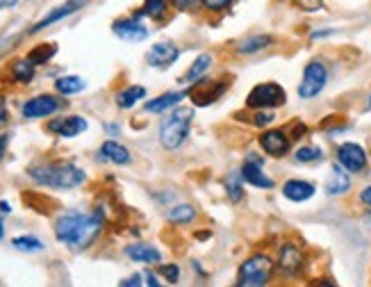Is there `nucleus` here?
<instances>
[{"instance_id":"4","label":"nucleus","mask_w":371,"mask_h":287,"mask_svg":"<svg viewBox=\"0 0 371 287\" xmlns=\"http://www.w3.org/2000/svg\"><path fill=\"white\" fill-rule=\"evenodd\" d=\"M273 271V262L266 255H253L239 267L237 274V285L239 287H262L269 283Z\"/></svg>"},{"instance_id":"39","label":"nucleus","mask_w":371,"mask_h":287,"mask_svg":"<svg viewBox=\"0 0 371 287\" xmlns=\"http://www.w3.org/2000/svg\"><path fill=\"white\" fill-rule=\"evenodd\" d=\"M19 0H0V10H10V7L17 5Z\"/></svg>"},{"instance_id":"35","label":"nucleus","mask_w":371,"mask_h":287,"mask_svg":"<svg viewBox=\"0 0 371 287\" xmlns=\"http://www.w3.org/2000/svg\"><path fill=\"white\" fill-rule=\"evenodd\" d=\"M7 123V105H5V98L0 96V126Z\"/></svg>"},{"instance_id":"24","label":"nucleus","mask_w":371,"mask_h":287,"mask_svg":"<svg viewBox=\"0 0 371 287\" xmlns=\"http://www.w3.org/2000/svg\"><path fill=\"white\" fill-rule=\"evenodd\" d=\"M55 53H57V46H55V44H42V46H37V48L30 50L28 59L33 62L35 66L37 64H46V62L55 57Z\"/></svg>"},{"instance_id":"41","label":"nucleus","mask_w":371,"mask_h":287,"mask_svg":"<svg viewBox=\"0 0 371 287\" xmlns=\"http://www.w3.org/2000/svg\"><path fill=\"white\" fill-rule=\"evenodd\" d=\"M0 210H3V212H12V207H10V203H5V201H3V203H0Z\"/></svg>"},{"instance_id":"25","label":"nucleus","mask_w":371,"mask_h":287,"mask_svg":"<svg viewBox=\"0 0 371 287\" xmlns=\"http://www.w3.org/2000/svg\"><path fill=\"white\" fill-rule=\"evenodd\" d=\"M12 246L17 251H26V253H35V251H44V242L39 237L33 235H21L12 239Z\"/></svg>"},{"instance_id":"34","label":"nucleus","mask_w":371,"mask_h":287,"mask_svg":"<svg viewBox=\"0 0 371 287\" xmlns=\"http://www.w3.org/2000/svg\"><path fill=\"white\" fill-rule=\"evenodd\" d=\"M271 121H273L271 112H260V114H255V119H253L255 126H266V123H271Z\"/></svg>"},{"instance_id":"19","label":"nucleus","mask_w":371,"mask_h":287,"mask_svg":"<svg viewBox=\"0 0 371 287\" xmlns=\"http://www.w3.org/2000/svg\"><path fill=\"white\" fill-rule=\"evenodd\" d=\"M187 96V91H169V94H162L160 98H153L146 103V112H153V114H160L169 107H176L180 100Z\"/></svg>"},{"instance_id":"2","label":"nucleus","mask_w":371,"mask_h":287,"mask_svg":"<svg viewBox=\"0 0 371 287\" xmlns=\"http://www.w3.org/2000/svg\"><path fill=\"white\" fill-rule=\"evenodd\" d=\"M28 176L37 185L51 189H73L80 187L87 180L82 169H78L71 162H46V165H35L28 169Z\"/></svg>"},{"instance_id":"43","label":"nucleus","mask_w":371,"mask_h":287,"mask_svg":"<svg viewBox=\"0 0 371 287\" xmlns=\"http://www.w3.org/2000/svg\"><path fill=\"white\" fill-rule=\"evenodd\" d=\"M369 107H371V98H369Z\"/></svg>"},{"instance_id":"3","label":"nucleus","mask_w":371,"mask_h":287,"mask_svg":"<svg viewBox=\"0 0 371 287\" xmlns=\"http://www.w3.org/2000/svg\"><path fill=\"white\" fill-rule=\"evenodd\" d=\"M194 121V107H178L160 126V142L167 151H176L183 146Z\"/></svg>"},{"instance_id":"14","label":"nucleus","mask_w":371,"mask_h":287,"mask_svg":"<svg viewBox=\"0 0 371 287\" xmlns=\"http://www.w3.org/2000/svg\"><path fill=\"white\" fill-rule=\"evenodd\" d=\"M260 146L273 158H282L289 151V139L282 130H266L264 135H260Z\"/></svg>"},{"instance_id":"6","label":"nucleus","mask_w":371,"mask_h":287,"mask_svg":"<svg viewBox=\"0 0 371 287\" xmlns=\"http://www.w3.org/2000/svg\"><path fill=\"white\" fill-rule=\"evenodd\" d=\"M326 80H328V71L321 62H310L305 66V73H303V82L298 84V96L301 98H314L319 91L326 87Z\"/></svg>"},{"instance_id":"13","label":"nucleus","mask_w":371,"mask_h":287,"mask_svg":"<svg viewBox=\"0 0 371 287\" xmlns=\"http://www.w3.org/2000/svg\"><path fill=\"white\" fill-rule=\"evenodd\" d=\"M278 267L282 274H287V276H296L298 271H301L303 267V253L298 246L294 244H285L280 249V255H278Z\"/></svg>"},{"instance_id":"32","label":"nucleus","mask_w":371,"mask_h":287,"mask_svg":"<svg viewBox=\"0 0 371 287\" xmlns=\"http://www.w3.org/2000/svg\"><path fill=\"white\" fill-rule=\"evenodd\" d=\"M173 7H178V10H183V12H189V10H196L203 0H171Z\"/></svg>"},{"instance_id":"38","label":"nucleus","mask_w":371,"mask_h":287,"mask_svg":"<svg viewBox=\"0 0 371 287\" xmlns=\"http://www.w3.org/2000/svg\"><path fill=\"white\" fill-rule=\"evenodd\" d=\"M360 198H362V203L371 205V187H367L365 192H362V194H360Z\"/></svg>"},{"instance_id":"18","label":"nucleus","mask_w":371,"mask_h":287,"mask_svg":"<svg viewBox=\"0 0 371 287\" xmlns=\"http://www.w3.org/2000/svg\"><path fill=\"white\" fill-rule=\"evenodd\" d=\"M282 194H285L289 201L301 203V201H307L314 196V185L307 180H287L285 187H282Z\"/></svg>"},{"instance_id":"33","label":"nucleus","mask_w":371,"mask_h":287,"mask_svg":"<svg viewBox=\"0 0 371 287\" xmlns=\"http://www.w3.org/2000/svg\"><path fill=\"white\" fill-rule=\"evenodd\" d=\"M230 3H233V0H203V7L219 12V10H226V7L230 5Z\"/></svg>"},{"instance_id":"1","label":"nucleus","mask_w":371,"mask_h":287,"mask_svg":"<svg viewBox=\"0 0 371 287\" xmlns=\"http://www.w3.org/2000/svg\"><path fill=\"white\" fill-rule=\"evenodd\" d=\"M102 221L98 214L87 212H64L55 221V237L62 244H66L71 251H84L93 244V239L100 235Z\"/></svg>"},{"instance_id":"9","label":"nucleus","mask_w":371,"mask_h":287,"mask_svg":"<svg viewBox=\"0 0 371 287\" xmlns=\"http://www.w3.org/2000/svg\"><path fill=\"white\" fill-rule=\"evenodd\" d=\"M48 130L57 137H78L87 130V119L84 116L71 114V116H57L48 123Z\"/></svg>"},{"instance_id":"16","label":"nucleus","mask_w":371,"mask_h":287,"mask_svg":"<svg viewBox=\"0 0 371 287\" xmlns=\"http://www.w3.org/2000/svg\"><path fill=\"white\" fill-rule=\"evenodd\" d=\"M125 255L135 262H144V265H155V262L162 260L160 251L155 249L151 244H130L125 246Z\"/></svg>"},{"instance_id":"17","label":"nucleus","mask_w":371,"mask_h":287,"mask_svg":"<svg viewBox=\"0 0 371 287\" xmlns=\"http://www.w3.org/2000/svg\"><path fill=\"white\" fill-rule=\"evenodd\" d=\"M349 187H351V180L342 169V165H333V172H330V178L326 183V194H330V196H339V194L349 192Z\"/></svg>"},{"instance_id":"11","label":"nucleus","mask_w":371,"mask_h":287,"mask_svg":"<svg viewBox=\"0 0 371 287\" xmlns=\"http://www.w3.org/2000/svg\"><path fill=\"white\" fill-rule=\"evenodd\" d=\"M180 57V50L171 41H160L155 44L151 50L146 53V62L155 68H167Z\"/></svg>"},{"instance_id":"20","label":"nucleus","mask_w":371,"mask_h":287,"mask_svg":"<svg viewBox=\"0 0 371 287\" xmlns=\"http://www.w3.org/2000/svg\"><path fill=\"white\" fill-rule=\"evenodd\" d=\"M100 158L107 160V162H114V165H128L130 153L118 142H105L100 146Z\"/></svg>"},{"instance_id":"7","label":"nucleus","mask_w":371,"mask_h":287,"mask_svg":"<svg viewBox=\"0 0 371 287\" xmlns=\"http://www.w3.org/2000/svg\"><path fill=\"white\" fill-rule=\"evenodd\" d=\"M62 107V100L55 98L51 94H42V96H35L26 100V105H23V116L26 119H44V116H51L55 114Z\"/></svg>"},{"instance_id":"10","label":"nucleus","mask_w":371,"mask_h":287,"mask_svg":"<svg viewBox=\"0 0 371 287\" xmlns=\"http://www.w3.org/2000/svg\"><path fill=\"white\" fill-rule=\"evenodd\" d=\"M89 5V0H66V3H62L60 7H55V10L48 14V17H44L42 21L37 23V26L30 30V33H42V30H46L48 26H53V23H57V21H62V19H66V17H71V14H75V12H80L82 7H87Z\"/></svg>"},{"instance_id":"28","label":"nucleus","mask_w":371,"mask_h":287,"mask_svg":"<svg viewBox=\"0 0 371 287\" xmlns=\"http://www.w3.org/2000/svg\"><path fill=\"white\" fill-rule=\"evenodd\" d=\"M194 216L196 212L192 205H176L173 210H169V221H176V223H189Z\"/></svg>"},{"instance_id":"31","label":"nucleus","mask_w":371,"mask_h":287,"mask_svg":"<svg viewBox=\"0 0 371 287\" xmlns=\"http://www.w3.org/2000/svg\"><path fill=\"white\" fill-rule=\"evenodd\" d=\"M160 274L167 278L169 283H178V276H180V269L176 265H162L160 267Z\"/></svg>"},{"instance_id":"15","label":"nucleus","mask_w":371,"mask_h":287,"mask_svg":"<svg viewBox=\"0 0 371 287\" xmlns=\"http://www.w3.org/2000/svg\"><path fill=\"white\" fill-rule=\"evenodd\" d=\"M242 178L248 185H255V187H264V189L273 187V180L266 174H262V169H260V162L257 160H248L246 165L242 167Z\"/></svg>"},{"instance_id":"40","label":"nucleus","mask_w":371,"mask_h":287,"mask_svg":"<svg viewBox=\"0 0 371 287\" xmlns=\"http://www.w3.org/2000/svg\"><path fill=\"white\" fill-rule=\"evenodd\" d=\"M5 149H7V137H5V135H0V160H3Z\"/></svg>"},{"instance_id":"21","label":"nucleus","mask_w":371,"mask_h":287,"mask_svg":"<svg viewBox=\"0 0 371 287\" xmlns=\"http://www.w3.org/2000/svg\"><path fill=\"white\" fill-rule=\"evenodd\" d=\"M141 98H146V89L141 84H132V87L118 91L116 94V105L123 107V110H130L132 105H137Z\"/></svg>"},{"instance_id":"27","label":"nucleus","mask_w":371,"mask_h":287,"mask_svg":"<svg viewBox=\"0 0 371 287\" xmlns=\"http://www.w3.org/2000/svg\"><path fill=\"white\" fill-rule=\"evenodd\" d=\"M210 62H212V57H210V55H201L199 59L194 62L192 66H189V71L185 73L183 82H194V80H199V77H201V73L205 71V68L210 66Z\"/></svg>"},{"instance_id":"37","label":"nucleus","mask_w":371,"mask_h":287,"mask_svg":"<svg viewBox=\"0 0 371 287\" xmlns=\"http://www.w3.org/2000/svg\"><path fill=\"white\" fill-rule=\"evenodd\" d=\"M144 278H146V285H151V287H155L157 283H160V281H157V276H155V274H151V271H146Z\"/></svg>"},{"instance_id":"42","label":"nucleus","mask_w":371,"mask_h":287,"mask_svg":"<svg viewBox=\"0 0 371 287\" xmlns=\"http://www.w3.org/2000/svg\"><path fill=\"white\" fill-rule=\"evenodd\" d=\"M3 235H5V226H3V221H0V239H3Z\"/></svg>"},{"instance_id":"29","label":"nucleus","mask_w":371,"mask_h":287,"mask_svg":"<svg viewBox=\"0 0 371 287\" xmlns=\"http://www.w3.org/2000/svg\"><path fill=\"white\" fill-rule=\"evenodd\" d=\"M271 44V37H266V35H260V37H251L246 39L242 46H239V53H255V50H262L266 48V46Z\"/></svg>"},{"instance_id":"23","label":"nucleus","mask_w":371,"mask_h":287,"mask_svg":"<svg viewBox=\"0 0 371 287\" xmlns=\"http://www.w3.org/2000/svg\"><path fill=\"white\" fill-rule=\"evenodd\" d=\"M12 75H14V80L17 82H23V84H28V82H33V77H35V64L30 62L28 57L26 59H17L12 64Z\"/></svg>"},{"instance_id":"26","label":"nucleus","mask_w":371,"mask_h":287,"mask_svg":"<svg viewBox=\"0 0 371 287\" xmlns=\"http://www.w3.org/2000/svg\"><path fill=\"white\" fill-rule=\"evenodd\" d=\"M169 3L167 0H146L144 7H141V12L137 17H151V19H162L164 12H167Z\"/></svg>"},{"instance_id":"22","label":"nucleus","mask_w":371,"mask_h":287,"mask_svg":"<svg viewBox=\"0 0 371 287\" xmlns=\"http://www.w3.org/2000/svg\"><path fill=\"white\" fill-rule=\"evenodd\" d=\"M55 89L60 91V94H78V91L84 89V80L80 75H62L55 80Z\"/></svg>"},{"instance_id":"5","label":"nucleus","mask_w":371,"mask_h":287,"mask_svg":"<svg viewBox=\"0 0 371 287\" xmlns=\"http://www.w3.org/2000/svg\"><path fill=\"white\" fill-rule=\"evenodd\" d=\"M285 89L280 87V84L275 82H262L257 84V87H253V91L248 94L246 103L251 107H275V105H282L285 103Z\"/></svg>"},{"instance_id":"8","label":"nucleus","mask_w":371,"mask_h":287,"mask_svg":"<svg viewBox=\"0 0 371 287\" xmlns=\"http://www.w3.org/2000/svg\"><path fill=\"white\" fill-rule=\"evenodd\" d=\"M337 160L346 172L360 174L367 167V153L358 144H342L337 149Z\"/></svg>"},{"instance_id":"30","label":"nucleus","mask_w":371,"mask_h":287,"mask_svg":"<svg viewBox=\"0 0 371 287\" xmlns=\"http://www.w3.org/2000/svg\"><path fill=\"white\" fill-rule=\"evenodd\" d=\"M323 153L317 149V146H303V149L296 151V160L298 162H314V160H321Z\"/></svg>"},{"instance_id":"36","label":"nucleus","mask_w":371,"mask_h":287,"mask_svg":"<svg viewBox=\"0 0 371 287\" xmlns=\"http://www.w3.org/2000/svg\"><path fill=\"white\" fill-rule=\"evenodd\" d=\"M123 287H132V285H141V276H132L128 281H121Z\"/></svg>"},{"instance_id":"12","label":"nucleus","mask_w":371,"mask_h":287,"mask_svg":"<svg viewBox=\"0 0 371 287\" xmlns=\"http://www.w3.org/2000/svg\"><path fill=\"white\" fill-rule=\"evenodd\" d=\"M112 30H114L116 37H121L123 41H130V44H139V41H144V39L148 37V30L139 23V17L114 21Z\"/></svg>"}]
</instances>
